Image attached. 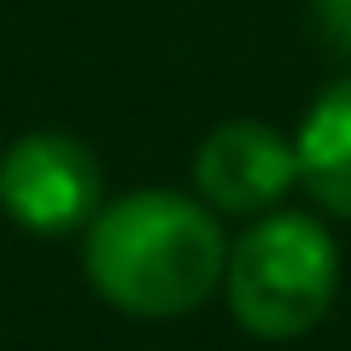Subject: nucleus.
<instances>
[{
  "mask_svg": "<svg viewBox=\"0 0 351 351\" xmlns=\"http://www.w3.org/2000/svg\"><path fill=\"white\" fill-rule=\"evenodd\" d=\"M223 228L188 193H123L100 205L82 240V269L123 316H188L223 281Z\"/></svg>",
  "mask_w": 351,
  "mask_h": 351,
  "instance_id": "1",
  "label": "nucleus"
},
{
  "mask_svg": "<svg viewBox=\"0 0 351 351\" xmlns=\"http://www.w3.org/2000/svg\"><path fill=\"white\" fill-rule=\"evenodd\" d=\"M193 182L211 211L228 217H258L276 211V199L299 182V152L287 135H276L258 117H228L193 152Z\"/></svg>",
  "mask_w": 351,
  "mask_h": 351,
  "instance_id": "4",
  "label": "nucleus"
},
{
  "mask_svg": "<svg viewBox=\"0 0 351 351\" xmlns=\"http://www.w3.org/2000/svg\"><path fill=\"white\" fill-rule=\"evenodd\" d=\"M223 287H228V311L246 334L258 339L311 334L339 293V246L316 217L263 211L228 246Z\"/></svg>",
  "mask_w": 351,
  "mask_h": 351,
  "instance_id": "2",
  "label": "nucleus"
},
{
  "mask_svg": "<svg viewBox=\"0 0 351 351\" xmlns=\"http://www.w3.org/2000/svg\"><path fill=\"white\" fill-rule=\"evenodd\" d=\"M100 158L59 129L12 141L0 152V211L29 234H71L100 211Z\"/></svg>",
  "mask_w": 351,
  "mask_h": 351,
  "instance_id": "3",
  "label": "nucleus"
},
{
  "mask_svg": "<svg viewBox=\"0 0 351 351\" xmlns=\"http://www.w3.org/2000/svg\"><path fill=\"white\" fill-rule=\"evenodd\" d=\"M316 12V29L334 53H351V0H311Z\"/></svg>",
  "mask_w": 351,
  "mask_h": 351,
  "instance_id": "6",
  "label": "nucleus"
},
{
  "mask_svg": "<svg viewBox=\"0 0 351 351\" xmlns=\"http://www.w3.org/2000/svg\"><path fill=\"white\" fill-rule=\"evenodd\" d=\"M299 182L328 217H351V76L316 94L299 123Z\"/></svg>",
  "mask_w": 351,
  "mask_h": 351,
  "instance_id": "5",
  "label": "nucleus"
}]
</instances>
